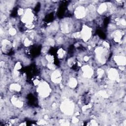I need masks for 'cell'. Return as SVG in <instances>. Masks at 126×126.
I'll list each match as a JSON object with an SVG mask.
<instances>
[{"label": "cell", "mask_w": 126, "mask_h": 126, "mask_svg": "<svg viewBox=\"0 0 126 126\" xmlns=\"http://www.w3.org/2000/svg\"><path fill=\"white\" fill-rule=\"evenodd\" d=\"M9 33H10V34L11 35H15L16 34V30L14 29H11L9 30Z\"/></svg>", "instance_id": "13"}, {"label": "cell", "mask_w": 126, "mask_h": 126, "mask_svg": "<svg viewBox=\"0 0 126 126\" xmlns=\"http://www.w3.org/2000/svg\"><path fill=\"white\" fill-rule=\"evenodd\" d=\"M10 88L11 89H13L16 91H18L19 90H20V86L17 84H13L11 85Z\"/></svg>", "instance_id": "10"}, {"label": "cell", "mask_w": 126, "mask_h": 126, "mask_svg": "<svg viewBox=\"0 0 126 126\" xmlns=\"http://www.w3.org/2000/svg\"><path fill=\"white\" fill-rule=\"evenodd\" d=\"M39 92L42 97H46L49 93V88L47 84L43 83L40 85L39 88Z\"/></svg>", "instance_id": "2"}, {"label": "cell", "mask_w": 126, "mask_h": 126, "mask_svg": "<svg viewBox=\"0 0 126 126\" xmlns=\"http://www.w3.org/2000/svg\"><path fill=\"white\" fill-rule=\"evenodd\" d=\"M85 14V11L84 8L82 7H78L75 11V14L77 18H82Z\"/></svg>", "instance_id": "4"}, {"label": "cell", "mask_w": 126, "mask_h": 126, "mask_svg": "<svg viewBox=\"0 0 126 126\" xmlns=\"http://www.w3.org/2000/svg\"><path fill=\"white\" fill-rule=\"evenodd\" d=\"M52 80L55 83H59L61 81V75L59 71H55L52 77Z\"/></svg>", "instance_id": "5"}, {"label": "cell", "mask_w": 126, "mask_h": 126, "mask_svg": "<svg viewBox=\"0 0 126 126\" xmlns=\"http://www.w3.org/2000/svg\"><path fill=\"white\" fill-rule=\"evenodd\" d=\"M83 70L84 74L86 77H90L92 74V70L91 68L88 67H84L82 69Z\"/></svg>", "instance_id": "6"}, {"label": "cell", "mask_w": 126, "mask_h": 126, "mask_svg": "<svg viewBox=\"0 0 126 126\" xmlns=\"http://www.w3.org/2000/svg\"><path fill=\"white\" fill-rule=\"evenodd\" d=\"M109 78H111V79L112 80L116 79L117 77V72L116 71V70H113L110 71L109 73Z\"/></svg>", "instance_id": "8"}, {"label": "cell", "mask_w": 126, "mask_h": 126, "mask_svg": "<svg viewBox=\"0 0 126 126\" xmlns=\"http://www.w3.org/2000/svg\"><path fill=\"white\" fill-rule=\"evenodd\" d=\"M58 55L60 58H62L64 55V51L62 49H60L59 50L58 52Z\"/></svg>", "instance_id": "12"}, {"label": "cell", "mask_w": 126, "mask_h": 126, "mask_svg": "<svg viewBox=\"0 0 126 126\" xmlns=\"http://www.w3.org/2000/svg\"><path fill=\"white\" fill-rule=\"evenodd\" d=\"M81 35L85 41H87L91 36V29L89 27L85 26L82 29Z\"/></svg>", "instance_id": "3"}, {"label": "cell", "mask_w": 126, "mask_h": 126, "mask_svg": "<svg viewBox=\"0 0 126 126\" xmlns=\"http://www.w3.org/2000/svg\"><path fill=\"white\" fill-rule=\"evenodd\" d=\"M106 9H107L106 5H105V4H103L99 7L98 11L99 13L102 14V13H103V12H104Z\"/></svg>", "instance_id": "9"}, {"label": "cell", "mask_w": 126, "mask_h": 126, "mask_svg": "<svg viewBox=\"0 0 126 126\" xmlns=\"http://www.w3.org/2000/svg\"><path fill=\"white\" fill-rule=\"evenodd\" d=\"M62 110L67 115H70L73 112V105L70 102H66L62 106Z\"/></svg>", "instance_id": "1"}, {"label": "cell", "mask_w": 126, "mask_h": 126, "mask_svg": "<svg viewBox=\"0 0 126 126\" xmlns=\"http://www.w3.org/2000/svg\"><path fill=\"white\" fill-rule=\"evenodd\" d=\"M115 60L119 65H125V63H126L125 58L123 56L122 57V56H117L115 58Z\"/></svg>", "instance_id": "7"}, {"label": "cell", "mask_w": 126, "mask_h": 126, "mask_svg": "<svg viewBox=\"0 0 126 126\" xmlns=\"http://www.w3.org/2000/svg\"><path fill=\"white\" fill-rule=\"evenodd\" d=\"M77 84V82L75 79L72 78V79L70 80V87H74L75 86H76Z\"/></svg>", "instance_id": "11"}]
</instances>
